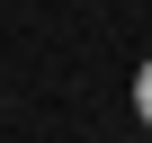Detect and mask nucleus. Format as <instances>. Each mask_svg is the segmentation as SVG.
<instances>
[{
	"label": "nucleus",
	"instance_id": "f257e3e1",
	"mask_svg": "<svg viewBox=\"0 0 152 143\" xmlns=\"http://www.w3.org/2000/svg\"><path fill=\"white\" fill-rule=\"evenodd\" d=\"M134 116H143V125H152V63H143V72H134Z\"/></svg>",
	"mask_w": 152,
	"mask_h": 143
}]
</instances>
